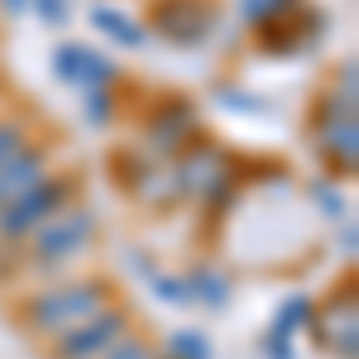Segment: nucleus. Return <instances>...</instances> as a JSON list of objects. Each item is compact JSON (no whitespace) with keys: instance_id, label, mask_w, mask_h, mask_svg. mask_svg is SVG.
Returning <instances> with one entry per match:
<instances>
[{"instance_id":"f257e3e1","label":"nucleus","mask_w":359,"mask_h":359,"mask_svg":"<svg viewBox=\"0 0 359 359\" xmlns=\"http://www.w3.org/2000/svg\"><path fill=\"white\" fill-rule=\"evenodd\" d=\"M106 302H115L111 278L91 273V278H62V283H48V287H34L29 297L15 302L10 316L29 340H53V335L72 331L77 321H86L91 311H101Z\"/></svg>"},{"instance_id":"f03ea898","label":"nucleus","mask_w":359,"mask_h":359,"mask_svg":"<svg viewBox=\"0 0 359 359\" xmlns=\"http://www.w3.org/2000/svg\"><path fill=\"white\" fill-rule=\"evenodd\" d=\"M101 235V216L86 206V201H72L62 206L53 221H43L25 245H15L20 254V278H57L67 273L86 249L96 245Z\"/></svg>"},{"instance_id":"7ed1b4c3","label":"nucleus","mask_w":359,"mask_h":359,"mask_svg":"<svg viewBox=\"0 0 359 359\" xmlns=\"http://www.w3.org/2000/svg\"><path fill=\"white\" fill-rule=\"evenodd\" d=\"M168 177H172V196H177V206H182V201H201V206L221 211V206L235 201L240 163H235V154L221 149L216 139L196 135L182 154L168 158Z\"/></svg>"},{"instance_id":"20e7f679","label":"nucleus","mask_w":359,"mask_h":359,"mask_svg":"<svg viewBox=\"0 0 359 359\" xmlns=\"http://www.w3.org/2000/svg\"><path fill=\"white\" fill-rule=\"evenodd\" d=\"M82 196V172L77 168H48L29 192H20L0 211V245H25L43 221H53L62 206H72Z\"/></svg>"},{"instance_id":"39448f33","label":"nucleus","mask_w":359,"mask_h":359,"mask_svg":"<svg viewBox=\"0 0 359 359\" xmlns=\"http://www.w3.org/2000/svg\"><path fill=\"white\" fill-rule=\"evenodd\" d=\"M196 135H201V111H196V101L192 96H163V101H154L149 111L139 115V139L135 144L149 158L168 163V158L182 154Z\"/></svg>"},{"instance_id":"423d86ee","label":"nucleus","mask_w":359,"mask_h":359,"mask_svg":"<svg viewBox=\"0 0 359 359\" xmlns=\"http://www.w3.org/2000/svg\"><path fill=\"white\" fill-rule=\"evenodd\" d=\"M135 331V311L120 302H106L101 311H91L86 321H77L72 331H62L48 340V359H101L120 335Z\"/></svg>"},{"instance_id":"0eeeda50","label":"nucleus","mask_w":359,"mask_h":359,"mask_svg":"<svg viewBox=\"0 0 359 359\" xmlns=\"http://www.w3.org/2000/svg\"><path fill=\"white\" fill-rule=\"evenodd\" d=\"M216 25H221V0H154L144 15V29L177 43V48L206 43Z\"/></svg>"},{"instance_id":"6e6552de","label":"nucleus","mask_w":359,"mask_h":359,"mask_svg":"<svg viewBox=\"0 0 359 359\" xmlns=\"http://www.w3.org/2000/svg\"><path fill=\"white\" fill-rule=\"evenodd\" d=\"M311 345L331 359H359V297H355V278H345V287H335V297L316 306L311 316Z\"/></svg>"},{"instance_id":"1a4fd4ad","label":"nucleus","mask_w":359,"mask_h":359,"mask_svg":"<svg viewBox=\"0 0 359 359\" xmlns=\"http://www.w3.org/2000/svg\"><path fill=\"white\" fill-rule=\"evenodd\" d=\"M311 149L326 163V177H355L359 172V120L355 115H311Z\"/></svg>"},{"instance_id":"9d476101","label":"nucleus","mask_w":359,"mask_h":359,"mask_svg":"<svg viewBox=\"0 0 359 359\" xmlns=\"http://www.w3.org/2000/svg\"><path fill=\"white\" fill-rule=\"evenodd\" d=\"M53 77L72 91H91V86H120V62L91 43H57L53 48Z\"/></svg>"},{"instance_id":"9b49d317","label":"nucleus","mask_w":359,"mask_h":359,"mask_svg":"<svg viewBox=\"0 0 359 359\" xmlns=\"http://www.w3.org/2000/svg\"><path fill=\"white\" fill-rule=\"evenodd\" d=\"M57 149H62L57 139H29V144L15 154V158H10V163H0V211H5V206H10L20 192H29V187H34V182L53 168Z\"/></svg>"},{"instance_id":"f8f14e48","label":"nucleus","mask_w":359,"mask_h":359,"mask_svg":"<svg viewBox=\"0 0 359 359\" xmlns=\"http://www.w3.org/2000/svg\"><path fill=\"white\" fill-rule=\"evenodd\" d=\"M182 278H187L192 302H201L206 311H225V306H230V297H235V283H230V273H225V269H216V264H192Z\"/></svg>"},{"instance_id":"ddd939ff","label":"nucleus","mask_w":359,"mask_h":359,"mask_svg":"<svg viewBox=\"0 0 359 359\" xmlns=\"http://www.w3.org/2000/svg\"><path fill=\"white\" fill-rule=\"evenodd\" d=\"M91 25H96V34H106L115 48H125V53L149 48V39H154L139 20H130L125 10H111V5H96V10H91Z\"/></svg>"},{"instance_id":"4468645a","label":"nucleus","mask_w":359,"mask_h":359,"mask_svg":"<svg viewBox=\"0 0 359 359\" xmlns=\"http://www.w3.org/2000/svg\"><path fill=\"white\" fill-rule=\"evenodd\" d=\"M158 168V158H149L139 144H130V149H115L111 154V177L120 182V192H130L135 196L144 182H149V172Z\"/></svg>"},{"instance_id":"2eb2a0df","label":"nucleus","mask_w":359,"mask_h":359,"mask_svg":"<svg viewBox=\"0 0 359 359\" xmlns=\"http://www.w3.org/2000/svg\"><path fill=\"white\" fill-rule=\"evenodd\" d=\"M311 316H316V302H311L306 292H292V297H283V302H278V311H273V326H269V331L287 335V340H297V335H306Z\"/></svg>"},{"instance_id":"dca6fc26","label":"nucleus","mask_w":359,"mask_h":359,"mask_svg":"<svg viewBox=\"0 0 359 359\" xmlns=\"http://www.w3.org/2000/svg\"><path fill=\"white\" fill-rule=\"evenodd\" d=\"M306 196H311V206H316L331 225L355 216V211H350V196L340 192V182H335V177H311V182H306Z\"/></svg>"},{"instance_id":"f3484780","label":"nucleus","mask_w":359,"mask_h":359,"mask_svg":"<svg viewBox=\"0 0 359 359\" xmlns=\"http://www.w3.org/2000/svg\"><path fill=\"white\" fill-rule=\"evenodd\" d=\"M34 139V115L29 111H0V163H10Z\"/></svg>"},{"instance_id":"a211bd4d","label":"nucleus","mask_w":359,"mask_h":359,"mask_svg":"<svg viewBox=\"0 0 359 359\" xmlns=\"http://www.w3.org/2000/svg\"><path fill=\"white\" fill-rule=\"evenodd\" d=\"M115 115H120V96H115V86H91V91H82V120H86V125L106 130Z\"/></svg>"},{"instance_id":"6ab92c4d","label":"nucleus","mask_w":359,"mask_h":359,"mask_svg":"<svg viewBox=\"0 0 359 359\" xmlns=\"http://www.w3.org/2000/svg\"><path fill=\"white\" fill-rule=\"evenodd\" d=\"M163 355L168 359H211L216 350H211V335H206V331L187 326V331H172V335H168Z\"/></svg>"},{"instance_id":"aec40b11","label":"nucleus","mask_w":359,"mask_h":359,"mask_svg":"<svg viewBox=\"0 0 359 359\" xmlns=\"http://www.w3.org/2000/svg\"><path fill=\"white\" fill-rule=\"evenodd\" d=\"M297 5L302 0H240V20H245V29H264L283 15H292Z\"/></svg>"},{"instance_id":"412c9836","label":"nucleus","mask_w":359,"mask_h":359,"mask_svg":"<svg viewBox=\"0 0 359 359\" xmlns=\"http://www.w3.org/2000/svg\"><path fill=\"white\" fill-rule=\"evenodd\" d=\"M144 283L154 287V297H158V302H168V306H192V292H187V278H182V273H163V269H154Z\"/></svg>"},{"instance_id":"4be33fe9","label":"nucleus","mask_w":359,"mask_h":359,"mask_svg":"<svg viewBox=\"0 0 359 359\" xmlns=\"http://www.w3.org/2000/svg\"><path fill=\"white\" fill-rule=\"evenodd\" d=\"M29 10H34V20H39L43 29L72 25V0H29Z\"/></svg>"},{"instance_id":"5701e85b","label":"nucleus","mask_w":359,"mask_h":359,"mask_svg":"<svg viewBox=\"0 0 359 359\" xmlns=\"http://www.w3.org/2000/svg\"><path fill=\"white\" fill-rule=\"evenodd\" d=\"M101 359H158V350H154L144 335L130 331V335H120V340H115V345H111V350H106Z\"/></svg>"},{"instance_id":"b1692460","label":"nucleus","mask_w":359,"mask_h":359,"mask_svg":"<svg viewBox=\"0 0 359 359\" xmlns=\"http://www.w3.org/2000/svg\"><path fill=\"white\" fill-rule=\"evenodd\" d=\"M221 106H230V111H240V115H269V106L259 96L240 91V86H221Z\"/></svg>"},{"instance_id":"393cba45","label":"nucleus","mask_w":359,"mask_h":359,"mask_svg":"<svg viewBox=\"0 0 359 359\" xmlns=\"http://www.w3.org/2000/svg\"><path fill=\"white\" fill-rule=\"evenodd\" d=\"M331 86L340 91V96L359 101V62H355V57H340V67L331 72Z\"/></svg>"},{"instance_id":"a878e982","label":"nucleus","mask_w":359,"mask_h":359,"mask_svg":"<svg viewBox=\"0 0 359 359\" xmlns=\"http://www.w3.org/2000/svg\"><path fill=\"white\" fill-rule=\"evenodd\" d=\"M259 355L264 359H297V345H292L287 335H278V331H264L259 335Z\"/></svg>"},{"instance_id":"bb28decb","label":"nucleus","mask_w":359,"mask_h":359,"mask_svg":"<svg viewBox=\"0 0 359 359\" xmlns=\"http://www.w3.org/2000/svg\"><path fill=\"white\" fill-rule=\"evenodd\" d=\"M335 249H340L345 259H355V254H359V230H355V216H350V221H335Z\"/></svg>"},{"instance_id":"cd10ccee","label":"nucleus","mask_w":359,"mask_h":359,"mask_svg":"<svg viewBox=\"0 0 359 359\" xmlns=\"http://www.w3.org/2000/svg\"><path fill=\"white\" fill-rule=\"evenodd\" d=\"M0 10H5V15H25L29 0H0Z\"/></svg>"},{"instance_id":"c85d7f7f","label":"nucleus","mask_w":359,"mask_h":359,"mask_svg":"<svg viewBox=\"0 0 359 359\" xmlns=\"http://www.w3.org/2000/svg\"><path fill=\"white\" fill-rule=\"evenodd\" d=\"M158 359H168V355H163V350H158Z\"/></svg>"}]
</instances>
